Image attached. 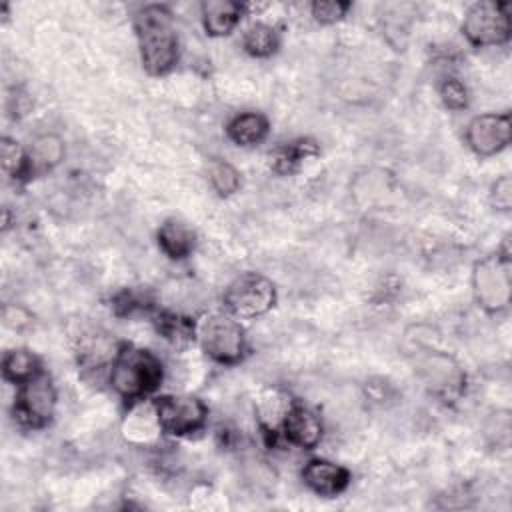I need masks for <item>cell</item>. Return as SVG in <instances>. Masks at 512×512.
Instances as JSON below:
<instances>
[{
    "instance_id": "obj_10",
    "label": "cell",
    "mask_w": 512,
    "mask_h": 512,
    "mask_svg": "<svg viewBox=\"0 0 512 512\" xmlns=\"http://www.w3.org/2000/svg\"><path fill=\"white\" fill-rule=\"evenodd\" d=\"M468 148L482 158L502 152L512 140L510 112H484L470 118L464 130Z\"/></svg>"
},
{
    "instance_id": "obj_22",
    "label": "cell",
    "mask_w": 512,
    "mask_h": 512,
    "mask_svg": "<svg viewBox=\"0 0 512 512\" xmlns=\"http://www.w3.org/2000/svg\"><path fill=\"white\" fill-rule=\"evenodd\" d=\"M318 154V146L316 142L308 140V138H300V140H294L290 144H284L280 146L276 152H274V170L280 172V174H290L292 170L298 168V164L308 158V156H314Z\"/></svg>"
},
{
    "instance_id": "obj_11",
    "label": "cell",
    "mask_w": 512,
    "mask_h": 512,
    "mask_svg": "<svg viewBox=\"0 0 512 512\" xmlns=\"http://www.w3.org/2000/svg\"><path fill=\"white\" fill-rule=\"evenodd\" d=\"M280 436L296 448L312 450L320 444V440L324 436V426H322L320 416L314 410H310L294 400V404L290 406V410L282 422Z\"/></svg>"
},
{
    "instance_id": "obj_13",
    "label": "cell",
    "mask_w": 512,
    "mask_h": 512,
    "mask_svg": "<svg viewBox=\"0 0 512 512\" xmlns=\"http://www.w3.org/2000/svg\"><path fill=\"white\" fill-rule=\"evenodd\" d=\"M302 482L318 496H326V498H332V496H338L342 494L352 476H350V470L336 464V462H330V460H324V458H312L304 464L302 472Z\"/></svg>"
},
{
    "instance_id": "obj_26",
    "label": "cell",
    "mask_w": 512,
    "mask_h": 512,
    "mask_svg": "<svg viewBox=\"0 0 512 512\" xmlns=\"http://www.w3.org/2000/svg\"><path fill=\"white\" fill-rule=\"evenodd\" d=\"M438 94H440V100L444 102V106L448 110H464L468 106V102H470L468 88L464 86L462 80H458L454 76H446L440 82Z\"/></svg>"
},
{
    "instance_id": "obj_28",
    "label": "cell",
    "mask_w": 512,
    "mask_h": 512,
    "mask_svg": "<svg viewBox=\"0 0 512 512\" xmlns=\"http://www.w3.org/2000/svg\"><path fill=\"white\" fill-rule=\"evenodd\" d=\"M490 204L500 212H508L512 208V178L508 174H502L492 182Z\"/></svg>"
},
{
    "instance_id": "obj_9",
    "label": "cell",
    "mask_w": 512,
    "mask_h": 512,
    "mask_svg": "<svg viewBox=\"0 0 512 512\" xmlns=\"http://www.w3.org/2000/svg\"><path fill=\"white\" fill-rule=\"evenodd\" d=\"M418 374L426 390L442 402H456L466 388V374L446 352H426L418 362Z\"/></svg>"
},
{
    "instance_id": "obj_21",
    "label": "cell",
    "mask_w": 512,
    "mask_h": 512,
    "mask_svg": "<svg viewBox=\"0 0 512 512\" xmlns=\"http://www.w3.org/2000/svg\"><path fill=\"white\" fill-rule=\"evenodd\" d=\"M280 46L278 30L266 22L250 24L242 34V48L254 58H268Z\"/></svg>"
},
{
    "instance_id": "obj_17",
    "label": "cell",
    "mask_w": 512,
    "mask_h": 512,
    "mask_svg": "<svg viewBox=\"0 0 512 512\" xmlns=\"http://www.w3.org/2000/svg\"><path fill=\"white\" fill-rule=\"evenodd\" d=\"M270 132V122L262 112H240L226 124L228 138L242 148L258 146L266 140Z\"/></svg>"
},
{
    "instance_id": "obj_18",
    "label": "cell",
    "mask_w": 512,
    "mask_h": 512,
    "mask_svg": "<svg viewBox=\"0 0 512 512\" xmlns=\"http://www.w3.org/2000/svg\"><path fill=\"white\" fill-rule=\"evenodd\" d=\"M156 240L160 250L170 258V260H184L186 256L192 254L196 246V236L188 224L176 218H168L160 224L156 232Z\"/></svg>"
},
{
    "instance_id": "obj_6",
    "label": "cell",
    "mask_w": 512,
    "mask_h": 512,
    "mask_svg": "<svg viewBox=\"0 0 512 512\" xmlns=\"http://www.w3.org/2000/svg\"><path fill=\"white\" fill-rule=\"evenodd\" d=\"M460 30L464 38L476 48L506 44L512 32L510 4L494 0L474 2L468 6Z\"/></svg>"
},
{
    "instance_id": "obj_7",
    "label": "cell",
    "mask_w": 512,
    "mask_h": 512,
    "mask_svg": "<svg viewBox=\"0 0 512 512\" xmlns=\"http://www.w3.org/2000/svg\"><path fill=\"white\" fill-rule=\"evenodd\" d=\"M58 394L48 372H40L24 384L16 386L14 416L28 428H44L56 414Z\"/></svg>"
},
{
    "instance_id": "obj_27",
    "label": "cell",
    "mask_w": 512,
    "mask_h": 512,
    "mask_svg": "<svg viewBox=\"0 0 512 512\" xmlns=\"http://www.w3.org/2000/svg\"><path fill=\"white\" fill-rule=\"evenodd\" d=\"M350 10V2L342 0H314L310 4V14L320 24H336Z\"/></svg>"
},
{
    "instance_id": "obj_16",
    "label": "cell",
    "mask_w": 512,
    "mask_h": 512,
    "mask_svg": "<svg viewBox=\"0 0 512 512\" xmlns=\"http://www.w3.org/2000/svg\"><path fill=\"white\" fill-rule=\"evenodd\" d=\"M292 404H294V400L290 398V394L284 392V390H278V388L266 390L256 400V416H258L260 430L268 438H272V442L280 436L282 422H284Z\"/></svg>"
},
{
    "instance_id": "obj_14",
    "label": "cell",
    "mask_w": 512,
    "mask_h": 512,
    "mask_svg": "<svg viewBox=\"0 0 512 512\" xmlns=\"http://www.w3.org/2000/svg\"><path fill=\"white\" fill-rule=\"evenodd\" d=\"M246 12V4L236 0H204L200 4V18L204 32L212 38L228 36Z\"/></svg>"
},
{
    "instance_id": "obj_15",
    "label": "cell",
    "mask_w": 512,
    "mask_h": 512,
    "mask_svg": "<svg viewBox=\"0 0 512 512\" xmlns=\"http://www.w3.org/2000/svg\"><path fill=\"white\" fill-rule=\"evenodd\" d=\"M28 152V176L44 174L54 170L66 154L64 140L56 132H44L32 138L26 146Z\"/></svg>"
},
{
    "instance_id": "obj_3",
    "label": "cell",
    "mask_w": 512,
    "mask_h": 512,
    "mask_svg": "<svg viewBox=\"0 0 512 512\" xmlns=\"http://www.w3.org/2000/svg\"><path fill=\"white\" fill-rule=\"evenodd\" d=\"M194 340L218 364H238L248 354L246 332L230 312H204L194 320Z\"/></svg>"
},
{
    "instance_id": "obj_2",
    "label": "cell",
    "mask_w": 512,
    "mask_h": 512,
    "mask_svg": "<svg viewBox=\"0 0 512 512\" xmlns=\"http://www.w3.org/2000/svg\"><path fill=\"white\" fill-rule=\"evenodd\" d=\"M164 378V366L160 358L134 344H120L118 354L110 364V386L126 400V404L138 402L154 394Z\"/></svg>"
},
{
    "instance_id": "obj_1",
    "label": "cell",
    "mask_w": 512,
    "mask_h": 512,
    "mask_svg": "<svg viewBox=\"0 0 512 512\" xmlns=\"http://www.w3.org/2000/svg\"><path fill=\"white\" fill-rule=\"evenodd\" d=\"M142 68L150 76L168 74L180 58V42L172 12L164 4H146L134 14Z\"/></svg>"
},
{
    "instance_id": "obj_25",
    "label": "cell",
    "mask_w": 512,
    "mask_h": 512,
    "mask_svg": "<svg viewBox=\"0 0 512 512\" xmlns=\"http://www.w3.org/2000/svg\"><path fill=\"white\" fill-rule=\"evenodd\" d=\"M154 322L158 332L174 344H186L194 340V320L190 318H184L174 312H160Z\"/></svg>"
},
{
    "instance_id": "obj_8",
    "label": "cell",
    "mask_w": 512,
    "mask_h": 512,
    "mask_svg": "<svg viewBox=\"0 0 512 512\" xmlns=\"http://www.w3.org/2000/svg\"><path fill=\"white\" fill-rule=\"evenodd\" d=\"M162 432L168 436H190L206 426L208 406L192 394H162L152 398Z\"/></svg>"
},
{
    "instance_id": "obj_24",
    "label": "cell",
    "mask_w": 512,
    "mask_h": 512,
    "mask_svg": "<svg viewBox=\"0 0 512 512\" xmlns=\"http://www.w3.org/2000/svg\"><path fill=\"white\" fill-rule=\"evenodd\" d=\"M208 182L218 196H232L234 192H238L242 178L234 164L222 158H214L208 164Z\"/></svg>"
},
{
    "instance_id": "obj_19",
    "label": "cell",
    "mask_w": 512,
    "mask_h": 512,
    "mask_svg": "<svg viewBox=\"0 0 512 512\" xmlns=\"http://www.w3.org/2000/svg\"><path fill=\"white\" fill-rule=\"evenodd\" d=\"M118 348L120 344L110 340L106 334H84L78 342V362L86 368L110 366Z\"/></svg>"
},
{
    "instance_id": "obj_29",
    "label": "cell",
    "mask_w": 512,
    "mask_h": 512,
    "mask_svg": "<svg viewBox=\"0 0 512 512\" xmlns=\"http://www.w3.org/2000/svg\"><path fill=\"white\" fill-rule=\"evenodd\" d=\"M2 318H4V324L8 328H14V330H20L24 326L30 324V314L26 308L18 306V304H6L4 310H2Z\"/></svg>"
},
{
    "instance_id": "obj_5",
    "label": "cell",
    "mask_w": 512,
    "mask_h": 512,
    "mask_svg": "<svg viewBox=\"0 0 512 512\" xmlns=\"http://www.w3.org/2000/svg\"><path fill=\"white\" fill-rule=\"evenodd\" d=\"M276 306V286L260 272H242L224 292V310L238 320H256Z\"/></svg>"
},
{
    "instance_id": "obj_12",
    "label": "cell",
    "mask_w": 512,
    "mask_h": 512,
    "mask_svg": "<svg viewBox=\"0 0 512 512\" xmlns=\"http://www.w3.org/2000/svg\"><path fill=\"white\" fill-rule=\"evenodd\" d=\"M162 426L156 414L154 400L144 398L128 404V412L122 420V436L126 442L136 446L156 444L162 436Z\"/></svg>"
},
{
    "instance_id": "obj_23",
    "label": "cell",
    "mask_w": 512,
    "mask_h": 512,
    "mask_svg": "<svg viewBox=\"0 0 512 512\" xmlns=\"http://www.w3.org/2000/svg\"><path fill=\"white\" fill-rule=\"evenodd\" d=\"M0 164L8 178H28V152L10 136H2L0 140Z\"/></svg>"
},
{
    "instance_id": "obj_4",
    "label": "cell",
    "mask_w": 512,
    "mask_h": 512,
    "mask_svg": "<svg viewBox=\"0 0 512 512\" xmlns=\"http://www.w3.org/2000/svg\"><path fill=\"white\" fill-rule=\"evenodd\" d=\"M470 282L472 296L484 312H504L512 298V260L508 246L476 260Z\"/></svg>"
},
{
    "instance_id": "obj_20",
    "label": "cell",
    "mask_w": 512,
    "mask_h": 512,
    "mask_svg": "<svg viewBox=\"0 0 512 512\" xmlns=\"http://www.w3.org/2000/svg\"><path fill=\"white\" fill-rule=\"evenodd\" d=\"M40 372H42V364L38 356L28 348L8 350L2 358V378L10 384L20 386Z\"/></svg>"
}]
</instances>
